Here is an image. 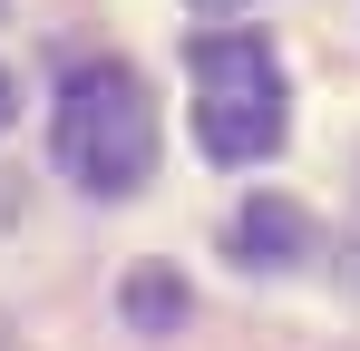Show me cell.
Wrapping results in <instances>:
<instances>
[{
    "instance_id": "obj_1",
    "label": "cell",
    "mask_w": 360,
    "mask_h": 351,
    "mask_svg": "<svg viewBox=\"0 0 360 351\" xmlns=\"http://www.w3.org/2000/svg\"><path fill=\"white\" fill-rule=\"evenodd\" d=\"M59 166L78 195H136L146 176H156V98H146V78L127 68V58H78L59 78Z\"/></svg>"
},
{
    "instance_id": "obj_2",
    "label": "cell",
    "mask_w": 360,
    "mask_h": 351,
    "mask_svg": "<svg viewBox=\"0 0 360 351\" xmlns=\"http://www.w3.org/2000/svg\"><path fill=\"white\" fill-rule=\"evenodd\" d=\"M195 137H205V156L214 166H263L273 147H283V127H292V88H283V58L263 30H205L195 49Z\"/></svg>"
},
{
    "instance_id": "obj_3",
    "label": "cell",
    "mask_w": 360,
    "mask_h": 351,
    "mask_svg": "<svg viewBox=\"0 0 360 351\" xmlns=\"http://www.w3.org/2000/svg\"><path fill=\"white\" fill-rule=\"evenodd\" d=\"M302 254H311V215H302L292 195H253L234 215V264L243 273H292Z\"/></svg>"
},
{
    "instance_id": "obj_4",
    "label": "cell",
    "mask_w": 360,
    "mask_h": 351,
    "mask_svg": "<svg viewBox=\"0 0 360 351\" xmlns=\"http://www.w3.org/2000/svg\"><path fill=\"white\" fill-rule=\"evenodd\" d=\"M185 322V283L166 264H146V273H127V332H146V342H166Z\"/></svg>"
},
{
    "instance_id": "obj_5",
    "label": "cell",
    "mask_w": 360,
    "mask_h": 351,
    "mask_svg": "<svg viewBox=\"0 0 360 351\" xmlns=\"http://www.w3.org/2000/svg\"><path fill=\"white\" fill-rule=\"evenodd\" d=\"M10 108H20V88H10V78H0V127H10Z\"/></svg>"
},
{
    "instance_id": "obj_6",
    "label": "cell",
    "mask_w": 360,
    "mask_h": 351,
    "mask_svg": "<svg viewBox=\"0 0 360 351\" xmlns=\"http://www.w3.org/2000/svg\"><path fill=\"white\" fill-rule=\"evenodd\" d=\"M195 10H205V20H224V10H243V0H195Z\"/></svg>"
},
{
    "instance_id": "obj_7",
    "label": "cell",
    "mask_w": 360,
    "mask_h": 351,
    "mask_svg": "<svg viewBox=\"0 0 360 351\" xmlns=\"http://www.w3.org/2000/svg\"><path fill=\"white\" fill-rule=\"evenodd\" d=\"M0 351H10V342H0Z\"/></svg>"
}]
</instances>
